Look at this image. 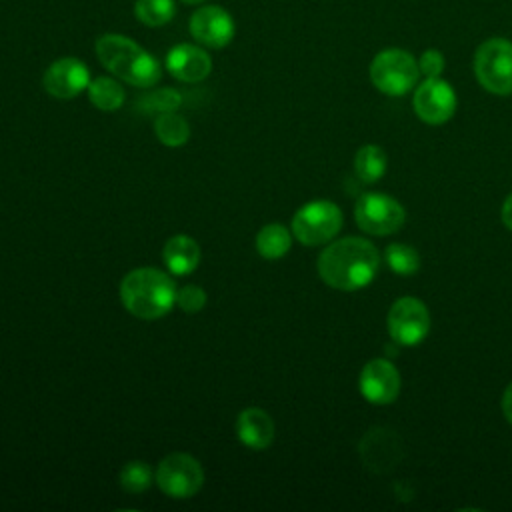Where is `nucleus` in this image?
Returning a JSON list of instances; mask_svg holds the SVG:
<instances>
[{"mask_svg": "<svg viewBox=\"0 0 512 512\" xmlns=\"http://www.w3.org/2000/svg\"><path fill=\"white\" fill-rule=\"evenodd\" d=\"M316 266L320 278L330 288L352 292L374 280L380 268V252L364 238L346 236L328 244L318 256Z\"/></svg>", "mask_w": 512, "mask_h": 512, "instance_id": "nucleus-1", "label": "nucleus"}, {"mask_svg": "<svg viewBox=\"0 0 512 512\" xmlns=\"http://www.w3.org/2000/svg\"><path fill=\"white\" fill-rule=\"evenodd\" d=\"M174 280L158 268L130 270L120 282V298L130 314L142 320H156L176 304Z\"/></svg>", "mask_w": 512, "mask_h": 512, "instance_id": "nucleus-2", "label": "nucleus"}, {"mask_svg": "<svg viewBox=\"0 0 512 512\" xmlns=\"http://www.w3.org/2000/svg\"><path fill=\"white\" fill-rule=\"evenodd\" d=\"M96 56L116 78L138 88H150L162 76L158 60L122 34L100 36L96 40Z\"/></svg>", "mask_w": 512, "mask_h": 512, "instance_id": "nucleus-3", "label": "nucleus"}, {"mask_svg": "<svg viewBox=\"0 0 512 512\" xmlns=\"http://www.w3.org/2000/svg\"><path fill=\"white\" fill-rule=\"evenodd\" d=\"M474 74L482 88L492 94H512V42L490 38L474 54Z\"/></svg>", "mask_w": 512, "mask_h": 512, "instance_id": "nucleus-4", "label": "nucleus"}, {"mask_svg": "<svg viewBox=\"0 0 512 512\" xmlns=\"http://www.w3.org/2000/svg\"><path fill=\"white\" fill-rule=\"evenodd\" d=\"M420 68L412 54L400 48H388L374 56L370 64L372 84L388 96H402L416 86Z\"/></svg>", "mask_w": 512, "mask_h": 512, "instance_id": "nucleus-5", "label": "nucleus"}, {"mask_svg": "<svg viewBox=\"0 0 512 512\" xmlns=\"http://www.w3.org/2000/svg\"><path fill=\"white\" fill-rule=\"evenodd\" d=\"M342 228V210L330 200H312L298 208L292 218V234L304 246H320Z\"/></svg>", "mask_w": 512, "mask_h": 512, "instance_id": "nucleus-6", "label": "nucleus"}, {"mask_svg": "<svg viewBox=\"0 0 512 512\" xmlns=\"http://www.w3.org/2000/svg\"><path fill=\"white\" fill-rule=\"evenodd\" d=\"M154 480L166 496L182 500V498H192L202 488L204 470L194 456L184 452H174L160 460Z\"/></svg>", "mask_w": 512, "mask_h": 512, "instance_id": "nucleus-7", "label": "nucleus"}, {"mask_svg": "<svg viewBox=\"0 0 512 512\" xmlns=\"http://www.w3.org/2000/svg\"><path fill=\"white\" fill-rule=\"evenodd\" d=\"M354 218L360 230L372 236H388L402 228L406 220L404 206L388 194L366 192L358 198Z\"/></svg>", "mask_w": 512, "mask_h": 512, "instance_id": "nucleus-8", "label": "nucleus"}, {"mask_svg": "<svg viewBox=\"0 0 512 512\" xmlns=\"http://www.w3.org/2000/svg\"><path fill=\"white\" fill-rule=\"evenodd\" d=\"M388 332L402 346L420 344L430 332V312L426 304L414 296L398 298L388 310Z\"/></svg>", "mask_w": 512, "mask_h": 512, "instance_id": "nucleus-9", "label": "nucleus"}, {"mask_svg": "<svg viewBox=\"0 0 512 512\" xmlns=\"http://www.w3.org/2000/svg\"><path fill=\"white\" fill-rule=\"evenodd\" d=\"M414 112L426 124H444L456 110V94L452 86L440 78H426L414 92Z\"/></svg>", "mask_w": 512, "mask_h": 512, "instance_id": "nucleus-10", "label": "nucleus"}, {"mask_svg": "<svg viewBox=\"0 0 512 512\" xmlns=\"http://www.w3.org/2000/svg\"><path fill=\"white\" fill-rule=\"evenodd\" d=\"M44 90L60 100H70L80 92L88 90L90 84V70L88 66L72 56L60 58L52 62L42 78Z\"/></svg>", "mask_w": 512, "mask_h": 512, "instance_id": "nucleus-11", "label": "nucleus"}, {"mask_svg": "<svg viewBox=\"0 0 512 512\" xmlns=\"http://www.w3.org/2000/svg\"><path fill=\"white\" fill-rule=\"evenodd\" d=\"M360 392L370 404H392L400 394V374L384 358H374L360 372Z\"/></svg>", "mask_w": 512, "mask_h": 512, "instance_id": "nucleus-12", "label": "nucleus"}, {"mask_svg": "<svg viewBox=\"0 0 512 512\" xmlns=\"http://www.w3.org/2000/svg\"><path fill=\"white\" fill-rule=\"evenodd\" d=\"M190 34L208 48H224L234 38V20L220 6H202L190 18Z\"/></svg>", "mask_w": 512, "mask_h": 512, "instance_id": "nucleus-13", "label": "nucleus"}, {"mask_svg": "<svg viewBox=\"0 0 512 512\" xmlns=\"http://www.w3.org/2000/svg\"><path fill=\"white\" fill-rule=\"evenodd\" d=\"M166 68L180 82H200L210 74L212 60L200 46L178 44L166 54Z\"/></svg>", "mask_w": 512, "mask_h": 512, "instance_id": "nucleus-14", "label": "nucleus"}, {"mask_svg": "<svg viewBox=\"0 0 512 512\" xmlns=\"http://www.w3.org/2000/svg\"><path fill=\"white\" fill-rule=\"evenodd\" d=\"M400 452V440L390 430L374 428L360 442V456L366 468L374 472H386L394 468Z\"/></svg>", "mask_w": 512, "mask_h": 512, "instance_id": "nucleus-15", "label": "nucleus"}, {"mask_svg": "<svg viewBox=\"0 0 512 512\" xmlns=\"http://www.w3.org/2000/svg\"><path fill=\"white\" fill-rule=\"evenodd\" d=\"M236 434L240 442L252 450H266L274 440V422L260 408H246L236 418Z\"/></svg>", "mask_w": 512, "mask_h": 512, "instance_id": "nucleus-16", "label": "nucleus"}, {"mask_svg": "<svg viewBox=\"0 0 512 512\" xmlns=\"http://www.w3.org/2000/svg\"><path fill=\"white\" fill-rule=\"evenodd\" d=\"M200 246L192 236L176 234L166 240L162 248V260L166 268L176 276H186L200 264Z\"/></svg>", "mask_w": 512, "mask_h": 512, "instance_id": "nucleus-17", "label": "nucleus"}, {"mask_svg": "<svg viewBox=\"0 0 512 512\" xmlns=\"http://www.w3.org/2000/svg\"><path fill=\"white\" fill-rule=\"evenodd\" d=\"M292 246V234L286 226L272 222L260 228L256 234V250L266 260H278L282 258Z\"/></svg>", "mask_w": 512, "mask_h": 512, "instance_id": "nucleus-18", "label": "nucleus"}, {"mask_svg": "<svg viewBox=\"0 0 512 512\" xmlns=\"http://www.w3.org/2000/svg\"><path fill=\"white\" fill-rule=\"evenodd\" d=\"M386 166H388V158H386V152L376 146V144H366L362 146L356 156H354V170H356V176L366 182V184H372V182H378L384 172H386Z\"/></svg>", "mask_w": 512, "mask_h": 512, "instance_id": "nucleus-19", "label": "nucleus"}, {"mask_svg": "<svg viewBox=\"0 0 512 512\" xmlns=\"http://www.w3.org/2000/svg\"><path fill=\"white\" fill-rule=\"evenodd\" d=\"M88 98L98 110L114 112L124 104L126 92H124V88L120 86L118 80L108 78V76H100L96 80H90Z\"/></svg>", "mask_w": 512, "mask_h": 512, "instance_id": "nucleus-20", "label": "nucleus"}, {"mask_svg": "<svg viewBox=\"0 0 512 512\" xmlns=\"http://www.w3.org/2000/svg\"><path fill=\"white\" fill-rule=\"evenodd\" d=\"M154 132H156L158 140L164 146H170V148L184 146L190 138V126H188L186 118L176 114L174 110L172 112H162V114L156 116Z\"/></svg>", "mask_w": 512, "mask_h": 512, "instance_id": "nucleus-21", "label": "nucleus"}, {"mask_svg": "<svg viewBox=\"0 0 512 512\" xmlns=\"http://www.w3.org/2000/svg\"><path fill=\"white\" fill-rule=\"evenodd\" d=\"M134 14L142 24L156 28L168 24L174 18L176 6L174 0H136Z\"/></svg>", "mask_w": 512, "mask_h": 512, "instance_id": "nucleus-22", "label": "nucleus"}, {"mask_svg": "<svg viewBox=\"0 0 512 512\" xmlns=\"http://www.w3.org/2000/svg\"><path fill=\"white\" fill-rule=\"evenodd\" d=\"M384 260L390 266V270L400 276H412L420 268L418 252L412 246L398 244V242L388 244V248L384 252Z\"/></svg>", "mask_w": 512, "mask_h": 512, "instance_id": "nucleus-23", "label": "nucleus"}, {"mask_svg": "<svg viewBox=\"0 0 512 512\" xmlns=\"http://www.w3.org/2000/svg\"><path fill=\"white\" fill-rule=\"evenodd\" d=\"M120 486L130 494H140L152 484V470L142 460H130L122 466L118 476Z\"/></svg>", "mask_w": 512, "mask_h": 512, "instance_id": "nucleus-24", "label": "nucleus"}, {"mask_svg": "<svg viewBox=\"0 0 512 512\" xmlns=\"http://www.w3.org/2000/svg\"><path fill=\"white\" fill-rule=\"evenodd\" d=\"M182 104V96L180 92L172 90V88H162V90H156L152 94H144L138 102V108L142 112H156V114H162V112H172L176 110L178 106Z\"/></svg>", "mask_w": 512, "mask_h": 512, "instance_id": "nucleus-25", "label": "nucleus"}, {"mask_svg": "<svg viewBox=\"0 0 512 512\" xmlns=\"http://www.w3.org/2000/svg\"><path fill=\"white\" fill-rule=\"evenodd\" d=\"M176 306L188 314L200 312L206 306V292L196 284H186L176 290Z\"/></svg>", "mask_w": 512, "mask_h": 512, "instance_id": "nucleus-26", "label": "nucleus"}, {"mask_svg": "<svg viewBox=\"0 0 512 512\" xmlns=\"http://www.w3.org/2000/svg\"><path fill=\"white\" fill-rule=\"evenodd\" d=\"M444 56L442 52L430 48L426 50L420 60H418V68H420V74H424L426 78H440L442 70H444Z\"/></svg>", "mask_w": 512, "mask_h": 512, "instance_id": "nucleus-27", "label": "nucleus"}, {"mask_svg": "<svg viewBox=\"0 0 512 512\" xmlns=\"http://www.w3.org/2000/svg\"><path fill=\"white\" fill-rule=\"evenodd\" d=\"M502 412H504V418L512 424V382H510L508 388L504 390V396H502Z\"/></svg>", "mask_w": 512, "mask_h": 512, "instance_id": "nucleus-28", "label": "nucleus"}, {"mask_svg": "<svg viewBox=\"0 0 512 512\" xmlns=\"http://www.w3.org/2000/svg\"><path fill=\"white\" fill-rule=\"evenodd\" d=\"M502 222L508 230H512V194L502 204Z\"/></svg>", "mask_w": 512, "mask_h": 512, "instance_id": "nucleus-29", "label": "nucleus"}, {"mask_svg": "<svg viewBox=\"0 0 512 512\" xmlns=\"http://www.w3.org/2000/svg\"><path fill=\"white\" fill-rule=\"evenodd\" d=\"M182 2H186V4H200V2H204V0H182Z\"/></svg>", "mask_w": 512, "mask_h": 512, "instance_id": "nucleus-30", "label": "nucleus"}]
</instances>
